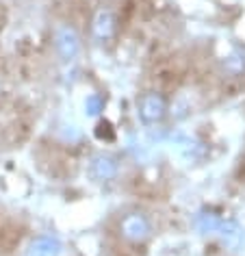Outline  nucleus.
<instances>
[{"instance_id":"obj_4","label":"nucleus","mask_w":245,"mask_h":256,"mask_svg":"<svg viewBox=\"0 0 245 256\" xmlns=\"http://www.w3.org/2000/svg\"><path fill=\"white\" fill-rule=\"evenodd\" d=\"M56 254H59V243L54 239H48V236H42L30 246L26 256H56Z\"/></svg>"},{"instance_id":"obj_5","label":"nucleus","mask_w":245,"mask_h":256,"mask_svg":"<svg viewBox=\"0 0 245 256\" xmlns=\"http://www.w3.org/2000/svg\"><path fill=\"white\" fill-rule=\"evenodd\" d=\"M115 172H118V165H115V161L111 156H98L94 158V174L98 178H111L115 176Z\"/></svg>"},{"instance_id":"obj_1","label":"nucleus","mask_w":245,"mask_h":256,"mask_svg":"<svg viewBox=\"0 0 245 256\" xmlns=\"http://www.w3.org/2000/svg\"><path fill=\"white\" fill-rule=\"evenodd\" d=\"M56 46H59V52L66 56V59H72V56L78 52V37L72 28H61L59 35H56Z\"/></svg>"},{"instance_id":"obj_2","label":"nucleus","mask_w":245,"mask_h":256,"mask_svg":"<svg viewBox=\"0 0 245 256\" xmlns=\"http://www.w3.org/2000/svg\"><path fill=\"white\" fill-rule=\"evenodd\" d=\"M165 111V102L160 96L156 94H148L144 100H141V115L148 120V122H156L160 115Z\"/></svg>"},{"instance_id":"obj_3","label":"nucleus","mask_w":245,"mask_h":256,"mask_svg":"<svg viewBox=\"0 0 245 256\" xmlns=\"http://www.w3.org/2000/svg\"><path fill=\"white\" fill-rule=\"evenodd\" d=\"M148 230H150V226H148V222L141 215H130L124 220V234L128 239H134V241L144 239Z\"/></svg>"},{"instance_id":"obj_6","label":"nucleus","mask_w":245,"mask_h":256,"mask_svg":"<svg viewBox=\"0 0 245 256\" xmlns=\"http://www.w3.org/2000/svg\"><path fill=\"white\" fill-rule=\"evenodd\" d=\"M111 24H113V20H111V16L108 14H102L98 16V20H96V33H98L100 37H104V35H108L111 33Z\"/></svg>"}]
</instances>
